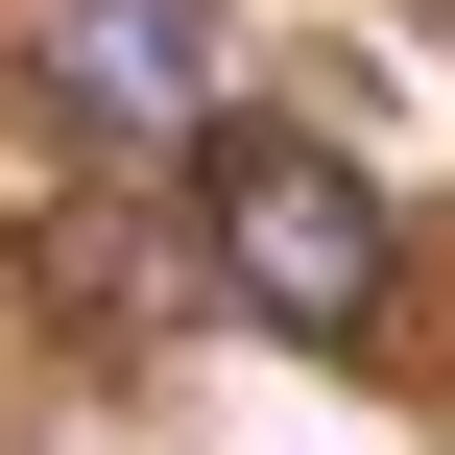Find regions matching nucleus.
<instances>
[{
    "label": "nucleus",
    "instance_id": "1",
    "mask_svg": "<svg viewBox=\"0 0 455 455\" xmlns=\"http://www.w3.org/2000/svg\"><path fill=\"white\" fill-rule=\"evenodd\" d=\"M192 264H216L264 336H312V360H360V336L408 312V216H384L336 144H288V120H216V144H192Z\"/></svg>",
    "mask_w": 455,
    "mask_h": 455
},
{
    "label": "nucleus",
    "instance_id": "2",
    "mask_svg": "<svg viewBox=\"0 0 455 455\" xmlns=\"http://www.w3.org/2000/svg\"><path fill=\"white\" fill-rule=\"evenodd\" d=\"M48 96H72L96 144H216V48H192V0H48Z\"/></svg>",
    "mask_w": 455,
    "mask_h": 455
}]
</instances>
